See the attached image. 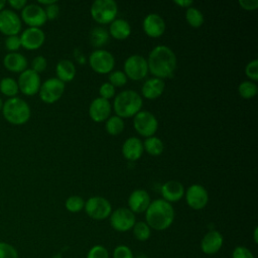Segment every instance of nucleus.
<instances>
[{
	"mask_svg": "<svg viewBox=\"0 0 258 258\" xmlns=\"http://www.w3.org/2000/svg\"><path fill=\"white\" fill-rule=\"evenodd\" d=\"M4 44L6 49L9 52H17V50L21 47V41H20L19 35L6 36Z\"/></svg>",
	"mask_w": 258,
	"mask_h": 258,
	"instance_id": "37",
	"label": "nucleus"
},
{
	"mask_svg": "<svg viewBox=\"0 0 258 258\" xmlns=\"http://www.w3.org/2000/svg\"><path fill=\"white\" fill-rule=\"evenodd\" d=\"M133 127L139 135L147 138L154 136L158 128V121L151 112L143 110L134 116Z\"/></svg>",
	"mask_w": 258,
	"mask_h": 258,
	"instance_id": "8",
	"label": "nucleus"
},
{
	"mask_svg": "<svg viewBox=\"0 0 258 258\" xmlns=\"http://www.w3.org/2000/svg\"><path fill=\"white\" fill-rule=\"evenodd\" d=\"M143 148L149 155L158 156L163 152L164 145L160 138L156 136H150L145 138L143 142Z\"/></svg>",
	"mask_w": 258,
	"mask_h": 258,
	"instance_id": "27",
	"label": "nucleus"
},
{
	"mask_svg": "<svg viewBox=\"0 0 258 258\" xmlns=\"http://www.w3.org/2000/svg\"><path fill=\"white\" fill-rule=\"evenodd\" d=\"M90 41L95 47H102L109 41V32L106 28L96 26L90 33Z\"/></svg>",
	"mask_w": 258,
	"mask_h": 258,
	"instance_id": "28",
	"label": "nucleus"
},
{
	"mask_svg": "<svg viewBox=\"0 0 258 258\" xmlns=\"http://www.w3.org/2000/svg\"><path fill=\"white\" fill-rule=\"evenodd\" d=\"M27 59L20 52H8L3 58V66L12 73H22L27 69Z\"/></svg>",
	"mask_w": 258,
	"mask_h": 258,
	"instance_id": "24",
	"label": "nucleus"
},
{
	"mask_svg": "<svg viewBox=\"0 0 258 258\" xmlns=\"http://www.w3.org/2000/svg\"><path fill=\"white\" fill-rule=\"evenodd\" d=\"M47 67V60L43 55H37L35 56L31 61V70L34 71L37 74H40L45 71Z\"/></svg>",
	"mask_w": 258,
	"mask_h": 258,
	"instance_id": "40",
	"label": "nucleus"
},
{
	"mask_svg": "<svg viewBox=\"0 0 258 258\" xmlns=\"http://www.w3.org/2000/svg\"><path fill=\"white\" fill-rule=\"evenodd\" d=\"M257 233H258V228L256 227L254 229V233H253V239H254V242L257 244L258 243V237H257Z\"/></svg>",
	"mask_w": 258,
	"mask_h": 258,
	"instance_id": "49",
	"label": "nucleus"
},
{
	"mask_svg": "<svg viewBox=\"0 0 258 258\" xmlns=\"http://www.w3.org/2000/svg\"><path fill=\"white\" fill-rule=\"evenodd\" d=\"M113 258H134V255L128 246L118 245L113 251Z\"/></svg>",
	"mask_w": 258,
	"mask_h": 258,
	"instance_id": "41",
	"label": "nucleus"
},
{
	"mask_svg": "<svg viewBox=\"0 0 258 258\" xmlns=\"http://www.w3.org/2000/svg\"><path fill=\"white\" fill-rule=\"evenodd\" d=\"M245 74L252 82H256L258 80V60L255 58L249 61L245 67Z\"/></svg>",
	"mask_w": 258,
	"mask_h": 258,
	"instance_id": "39",
	"label": "nucleus"
},
{
	"mask_svg": "<svg viewBox=\"0 0 258 258\" xmlns=\"http://www.w3.org/2000/svg\"><path fill=\"white\" fill-rule=\"evenodd\" d=\"M165 89L163 80L158 78H150L144 82L141 88L142 96L148 100H155L162 95Z\"/></svg>",
	"mask_w": 258,
	"mask_h": 258,
	"instance_id": "23",
	"label": "nucleus"
},
{
	"mask_svg": "<svg viewBox=\"0 0 258 258\" xmlns=\"http://www.w3.org/2000/svg\"><path fill=\"white\" fill-rule=\"evenodd\" d=\"M87 258H109V252L103 245H95L88 251Z\"/></svg>",
	"mask_w": 258,
	"mask_h": 258,
	"instance_id": "38",
	"label": "nucleus"
},
{
	"mask_svg": "<svg viewBox=\"0 0 258 258\" xmlns=\"http://www.w3.org/2000/svg\"><path fill=\"white\" fill-rule=\"evenodd\" d=\"M174 3L178 6L186 8V9L192 5V1H190V0H174Z\"/></svg>",
	"mask_w": 258,
	"mask_h": 258,
	"instance_id": "47",
	"label": "nucleus"
},
{
	"mask_svg": "<svg viewBox=\"0 0 258 258\" xmlns=\"http://www.w3.org/2000/svg\"><path fill=\"white\" fill-rule=\"evenodd\" d=\"M134 258H148V257L146 255H144V254H140V255H138V256H136Z\"/></svg>",
	"mask_w": 258,
	"mask_h": 258,
	"instance_id": "52",
	"label": "nucleus"
},
{
	"mask_svg": "<svg viewBox=\"0 0 258 258\" xmlns=\"http://www.w3.org/2000/svg\"><path fill=\"white\" fill-rule=\"evenodd\" d=\"M224 244L223 235L217 231H209L201 241V249L206 255H214L218 253Z\"/></svg>",
	"mask_w": 258,
	"mask_h": 258,
	"instance_id": "20",
	"label": "nucleus"
},
{
	"mask_svg": "<svg viewBox=\"0 0 258 258\" xmlns=\"http://www.w3.org/2000/svg\"><path fill=\"white\" fill-rule=\"evenodd\" d=\"M184 195L187 206L192 210H202L208 205L209 194L202 184L195 183L189 185Z\"/></svg>",
	"mask_w": 258,
	"mask_h": 258,
	"instance_id": "15",
	"label": "nucleus"
},
{
	"mask_svg": "<svg viewBox=\"0 0 258 258\" xmlns=\"http://www.w3.org/2000/svg\"><path fill=\"white\" fill-rule=\"evenodd\" d=\"M240 7L247 11H253L258 8V0H239Z\"/></svg>",
	"mask_w": 258,
	"mask_h": 258,
	"instance_id": "45",
	"label": "nucleus"
},
{
	"mask_svg": "<svg viewBox=\"0 0 258 258\" xmlns=\"http://www.w3.org/2000/svg\"><path fill=\"white\" fill-rule=\"evenodd\" d=\"M110 225L117 232H127L133 228L136 223L135 214L128 208H118L112 211L110 215Z\"/></svg>",
	"mask_w": 258,
	"mask_h": 258,
	"instance_id": "11",
	"label": "nucleus"
},
{
	"mask_svg": "<svg viewBox=\"0 0 258 258\" xmlns=\"http://www.w3.org/2000/svg\"><path fill=\"white\" fill-rule=\"evenodd\" d=\"M21 21L28 25V27H38L40 28L46 22L45 12L42 6L30 3L26 4L25 7L21 10Z\"/></svg>",
	"mask_w": 258,
	"mask_h": 258,
	"instance_id": "14",
	"label": "nucleus"
},
{
	"mask_svg": "<svg viewBox=\"0 0 258 258\" xmlns=\"http://www.w3.org/2000/svg\"><path fill=\"white\" fill-rule=\"evenodd\" d=\"M124 128H125V123L123 119L118 117L117 115L110 116L105 122V129L107 133L112 136L119 135L120 133L123 132Z\"/></svg>",
	"mask_w": 258,
	"mask_h": 258,
	"instance_id": "30",
	"label": "nucleus"
},
{
	"mask_svg": "<svg viewBox=\"0 0 258 258\" xmlns=\"http://www.w3.org/2000/svg\"><path fill=\"white\" fill-rule=\"evenodd\" d=\"M99 94L101 98L109 101L111 98L115 96V87L111 85L109 82L103 83L99 88Z\"/></svg>",
	"mask_w": 258,
	"mask_h": 258,
	"instance_id": "42",
	"label": "nucleus"
},
{
	"mask_svg": "<svg viewBox=\"0 0 258 258\" xmlns=\"http://www.w3.org/2000/svg\"><path fill=\"white\" fill-rule=\"evenodd\" d=\"M2 114L8 123L12 125H23L29 120L31 109L26 101L19 97H13L4 102Z\"/></svg>",
	"mask_w": 258,
	"mask_h": 258,
	"instance_id": "4",
	"label": "nucleus"
},
{
	"mask_svg": "<svg viewBox=\"0 0 258 258\" xmlns=\"http://www.w3.org/2000/svg\"><path fill=\"white\" fill-rule=\"evenodd\" d=\"M64 92V83L57 78H49L41 83L38 94L42 102L52 104L58 101Z\"/></svg>",
	"mask_w": 258,
	"mask_h": 258,
	"instance_id": "10",
	"label": "nucleus"
},
{
	"mask_svg": "<svg viewBox=\"0 0 258 258\" xmlns=\"http://www.w3.org/2000/svg\"><path fill=\"white\" fill-rule=\"evenodd\" d=\"M76 67L70 59H61L55 67V78H57L62 83L73 81L76 77Z\"/></svg>",
	"mask_w": 258,
	"mask_h": 258,
	"instance_id": "26",
	"label": "nucleus"
},
{
	"mask_svg": "<svg viewBox=\"0 0 258 258\" xmlns=\"http://www.w3.org/2000/svg\"><path fill=\"white\" fill-rule=\"evenodd\" d=\"M64 207L71 213H79L85 207V200L80 196H71L66 200Z\"/></svg>",
	"mask_w": 258,
	"mask_h": 258,
	"instance_id": "34",
	"label": "nucleus"
},
{
	"mask_svg": "<svg viewBox=\"0 0 258 258\" xmlns=\"http://www.w3.org/2000/svg\"><path fill=\"white\" fill-rule=\"evenodd\" d=\"M22 27L20 16L12 9L4 8L0 11V32L6 36L18 35Z\"/></svg>",
	"mask_w": 258,
	"mask_h": 258,
	"instance_id": "12",
	"label": "nucleus"
},
{
	"mask_svg": "<svg viewBox=\"0 0 258 258\" xmlns=\"http://www.w3.org/2000/svg\"><path fill=\"white\" fill-rule=\"evenodd\" d=\"M21 46L27 50L38 49L45 40V34L41 28L27 27L19 35Z\"/></svg>",
	"mask_w": 258,
	"mask_h": 258,
	"instance_id": "16",
	"label": "nucleus"
},
{
	"mask_svg": "<svg viewBox=\"0 0 258 258\" xmlns=\"http://www.w3.org/2000/svg\"><path fill=\"white\" fill-rule=\"evenodd\" d=\"M143 142L137 137L127 138L122 145V154L129 161H135L139 159L143 154Z\"/></svg>",
	"mask_w": 258,
	"mask_h": 258,
	"instance_id": "22",
	"label": "nucleus"
},
{
	"mask_svg": "<svg viewBox=\"0 0 258 258\" xmlns=\"http://www.w3.org/2000/svg\"><path fill=\"white\" fill-rule=\"evenodd\" d=\"M8 4L11 8L15 9V10H22L25 5L27 4L26 0H9Z\"/></svg>",
	"mask_w": 258,
	"mask_h": 258,
	"instance_id": "46",
	"label": "nucleus"
},
{
	"mask_svg": "<svg viewBox=\"0 0 258 258\" xmlns=\"http://www.w3.org/2000/svg\"><path fill=\"white\" fill-rule=\"evenodd\" d=\"M127 77L122 71H112L109 74V83L114 87H123L127 83Z\"/></svg>",
	"mask_w": 258,
	"mask_h": 258,
	"instance_id": "35",
	"label": "nucleus"
},
{
	"mask_svg": "<svg viewBox=\"0 0 258 258\" xmlns=\"http://www.w3.org/2000/svg\"><path fill=\"white\" fill-rule=\"evenodd\" d=\"M38 3L40 5H44V6H48V5H51L53 3H56L55 0H38Z\"/></svg>",
	"mask_w": 258,
	"mask_h": 258,
	"instance_id": "48",
	"label": "nucleus"
},
{
	"mask_svg": "<svg viewBox=\"0 0 258 258\" xmlns=\"http://www.w3.org/2000/svg\"><path fill=\"white\" fill-rule=\"evenodd\" d=\"M5 5H6V2L4 0H0V11H2L4 9Z\"/></svg>",
	"mask_w": 258,
	"mask_h": 258,
	"instance_id": "50",
	"label": "nucleus"
},
{
	"mask_svg": "<svg viewBox=\"0 0 258 258\" xmlns=\"http://www.w3.org/2000/svg\"><path fill=\"white\" fill-rule=\"evenodd\" d=\"M133 230V235L136 240L144 242L147 241L150 238L151 235V229L150 227L143 221L136 222L135 225L132 228Z\"/></svg>",
	"mask_w": 258,
	"mask_h": 258,
	"instance_id": "33",
	"label": "nucleus"
},
{
	"mask_svg": "<svg viewBox=\"0 0 258 258\" xmlns=\"http://www.w3.org/2000/svg\"><path fill=\"white\" fill-rule=\"evenodd\" d=\"M147 64L148 72H150L154 78L166 79L170 78L176 69V55L174 51L167 45L159 44L154 46L149 52Z\"/></svg>",
	"mask_w": 258,
	"mask_h": 258,
	"instance_id": "1",
	"label": "nucleus"
},
{
	"mask_svg": "<svg viewBox=\"0 0 258 258\" xmlns=\"http://www.w3.org/2000/svg\"><path fill=\"white\" fill-rule=\"evenodd\" d=\"M131 33V26L129 22L123 18H116L110 23L109 35L117 40L126 39Z\"/></svg>",
	"mask_w": 258,
	"mask_h": 258,
	"instance_id": "25",
	"label": "nucleus"
},
{
	"mask_svg": "<svg viewBox=\"0 0 258 258\" xmlns=\"http://www.w3.org/2000/svg\"><path fill=\"white\" fill-rule=\"evenodd\" d=\"M162 200L168 203H175L182 199L184 196V186L177 180H168L160 187Z\"/></svg>",
	"mask_w": 258,
	"mask_h": 258,
	"instance_id": "21",
	"label": "nucleus"
},
{
	"mask_svg": "<svg viewBox=\"0 0 258 258\" xmlns=\"http://www.w3.org/2000/svg\"><path fill=\"white\" fill-rule=\"evenodd\" d=\"M3 104H4V102H3V100H2V99H1V97H0V111H2Z\"/></svg>",
	"mask_w": 258,
	"mask_h": 258,
	"instance_id": "53",
	"label": "nucleus"
},
{
	"mask_svg": "<svg viewBox=\"0 0 258 258\" xmlns=\"http://www.w3.org/2000/svg\"><path fill=\"white\" fill-rule=\"evenodd\" d=\"M232 258H255V257L247 247L237 246L232 252Z\"/></svg>",
	"mask_w": 258,
	"mask_h": 258,
	"instance_id": "43",
	"label": "nucleus"
},
{
	"mask_svg": "<svg viewBox=\"0 0 258 258\" xmlns=\"http://www.w3.org/2000/svg\"><path fill=\"white\" fill-rule=\"evenodd\" d=\"M0 258H19V256L13 245L7 242H0Z\"/></svg>",
	"mask_w": 258,
	"mask_h": 258,
	"instance_id": "36",
	"label": "nucleus"
},
{
	"mask_svg": "<svg viewBox=\"0 0 258 258\" xmlns=\"http://www.w3.org/2000/svg\"><path fill=\"white\" fill-rule=\"evenodd\" d=\"M112 112V106L111 103L103 99L101 97H98L94 99L90 106H89V116L90 118L95 122H104L106 121Z\"/></svg>",
	"mask_w": 258,
	"mask_h": 258,
	"instance_id": "17",
	"label": "nucleus"
},
{
	"mask_svg": "<svg viewBox=\"0 0 258 258\" xmlns=\"http://www.w3.org/2000/svg\"><path fill=\"white\" fill-rule=\"evenodd\" d=\"M0 92L4 96L8 97V99L16 97L19 92L17 81L11 77L0 79Z\"/></svg>",
	"mask_w": 258,
	"mask_h": 258,
	"instance_id": "29",
	"label": "nucleus"
},
{
	"mask_svg": "<svg viewBox=\"0 0 258 258\" xmlns=\"http://www.w3.org/2000/svg\"><path fill=\"white\" fill-rule=\"evenodd\" d=\"M52 258H62V255H61V253H56L53 255Z\"/></svg>",
	"mask_w": 258,
	"mask_h": 258,
	"instance_id": "51",
	"label": "nucleus"
},
{
	"mask_svg": "<svg viewBox=\"0 0 258 258\" xmlns=\"http://www.w3.org/2000/svg\"><path fill=\"white\" fill-rule=\"evenodd\" d=\"M86 214L93 220L102 221L110 217L112 213L111 203L104 197H91L85 201Z\"/></svg>",
	"mask_w": 258,
	"mask_h": 258,
	"instance_id": "7",
	"label": "nucleus"
},
{
	"mask_svg": "<svg viewBox=\"0 0 258 258\" xmlns=\"http://www.w3.org/2000/svg\"><path fill=\"white\" fill-rule=\"evenodd\" d=\"M143 31L149 37H159L165 31L164 19L157 13H149L145 16L142 22Z\"/></svg>",
	"mask_w": 258,
	"mask_h": 258,
	"instance_id": "18",
	"label": "nucleus"
},
{
	"mask_svg": "<svg viewBox=\"0 0 258 258\" xmlns=\"http://www.w3.org/2000/svg\"><path fill=\"white\" fill-rule=\"evenodd\" d=\"M124 74L127 79L139 81L148 74V64L146 58L141 54H132L124 61Z\"/></svg>",
	"mask_w": 258,
	"mask_h": 258,
	"instance_id": "9",
	"label": "nucleus"
},
{
	"mask_svg": "<svg viewBox=\"0 0 258 258\" xmlns=\"http://www.w3.org/2000/svg\"><path fill=\"white\" fill-rule=\"evenodd\" d=\"M92 18L99 24H110L116 19L118 5L114 0H95L91 9Z\"/></svg>",
	"mask_w": 258,
	"mask_h": 258,
	"instance_id": "5",
	"label": "nucleus"
},
{
	"mask_svg": "<svg viewBox=\"0 0 258 258\" xmlns=\"http://www.w3.org/2000/svg\"><path fill=\"white\" fill-rule=\"evenodd\" d=\"M174 220V210L170 203L157 199L150 203L145 211V223L155 231H164Z\"/></svg>",
	"mask_w": 258,
	"mask_h": 258,
	"instance_id": "2",
	"label": "nucleus"
},
{
	"mask_svg": "<svg viewBox=\"0 0 258 258\" xmlns=\"http://www.w3.org/2000/svg\"><path fill=\"white\" fill-rule=\"evenodd\" d=\"M18 89L25 96H33L38 93L41 82L39 74L35 73L31 69H26L20 73L18 80Z\"/></svg>",
	"mask_w": 258,
	"mask_h": 258,
	"instance_id": "13",
	"label": "nucleus"
},
{
	"mask_svg": "<svg viewBox=\"0 0 258 258\" xmlns=\"http://www.w3.org/2000/svg\"><path fill=\"white\" fill-rule=\"evenodd\" d=\"M89 64L97 74H110L115 66V57L110 51L103 48H97L91 52L89 56Z\"/></svg>",
	"mask_w": 258,
	"mask_h": 258,
	"instance_id": "6",
	"label": "nucleus"
},
{
	"mask_svg": "<svg viewBox=\"0 0 258 258\" xmlns=\"http://www.w3.org/2000/svg\"><path fill=\"white\" fill-rule=\"evenodd\" d=\"M238 93L243 99H252L257 95L258 87L252 81H243L238 86Z\"/></svg>",
	"mask_w": 258,
	"mask_h": 258,
	"instance_id": "32",
	"label": "nucleus"
},
{
	"mask_svg": "<svg viewBox=\"0 0 258 258\" xmlns=\"http://www.w3.org/2000/svg\"><path fill=\"white\" fill-rule=\"evenodd\" d=\"M143 105L142 97L134 90H124L116 95L113 102V109L120 118L134 117L141 111Z\"/></svg>",
	"mask_w": 258,
	"mask_h": 258,
	"instance_id": "3",
	"label": "nucleus"
},
{
	"mask_svg": "<svg viewBox=\"0 0 258 258\" xmlns=\"http://www.w3.org/2000/svg\"><path fill=\"white\" fill-rule=\"evenodd\" d=\"M43 9H44L45 16H46L47 20H53L59 14V6L57 5V3H53L51 5L45 6Z\"/></svg>",
	"mask_w": 258,
	"mask_h": 258,
	"instance_id": "44",
	"label": "nucleus"
},
{
	"mask_svg": "<svg viewBox=\"0 0 258 258\" xmlns=\"http://www.w3.org/2000/svg\"><path fill=\"white\" fill-rule=\"evenodd\" d=\"M185 20L191 27L198 28L204 23V14L200 9L190 6L185 11Z\"/></svg>",
	"mask_w": 258,
	"mask_h": 258,
	"instance_id": "31",
	"label": "nucleus"
},
{
	"mask_svg": "<svg viewBox=\"0 0 258 258\" xmlns=\"http://www.w3.org/2000/svg\"><path fill=\"white\" fill-rule=\"evenodd\" d=\"M150 203L149 194L142 188L133 190L128 197V209L134 214L145 213Z\"/></svg>",
	"mask_w": 258,
	"mask_h": 258,
	"instance_id": "19",
	"label": "nucleus"
}]
</instances>
